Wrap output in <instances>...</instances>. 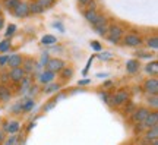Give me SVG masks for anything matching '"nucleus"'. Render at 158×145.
Returning <instances> with one entry per match:
<instances>
[{
  "instance_id": "f257e3e1",
  "label": "nucleus",
  "mask_w": 158,
  "mask_h": 145,
  "mask_svg": "<svg viewBox=\"0 0 158 145\" xmlns=\"http://www.w3.org/2000/svg\"><path fill=\"white\" fill-rule=\"evenodd\" d=\"M124 34H126V28H124L123 25L118 22H113V23H110V27H108V32L106 35V38L111 44H118L122 41Z\"/></svg>"
},
{
  "instance_id": "f03ea898",
  "label": "nucleus",
  "mask_w": 158,
  "mask_h": 145,
  "mask_svg": "<svg viewBox=\"0 0 158 145\" xmlns=\"http://www.w3.org/2000/svg\"><path fill=\"white\" fill-rule=\"evenodd\" d=\"M120 43H122L124 47H129V49H136V47H139V45L143 44V37H142L139 32L130 31V32L124 34Z\"/></svg>"
},
{
  "instance_id": "7ed1b4c3",
  "label": "nucleus",
  "mask_w": 158,
  "mask_h": 145,
  "mask_svg": "<svg viewBox=\"0 0 158 145\" xmlns=\"http://www.w3.org/2000/svg\"><path fill=\"white\" fill-rule=\"evenodd\" d=\"M127 101H130L129 89L122 88V89H117L116 92L111 94V106H114V107H122V106H124Z\"/></svg>"
},
{
  "instance_id": "20e7f679",
  "label": "nucleus",
  "mask_w": 158,
  "mask_h": 145,
  "mask_svg": "<svg viewBox=\"0 0 158 145\" xmlns=\"http://www.w3.org/2000/svg\"><path fill=\"white\" fill-rule=\"evenodd\" d=\"M151 112L149 109H148L147 106H139L136 107L135 110H133V113L130 114V122L133 123V125H138V123H142L145 119H147L148 113Z\"/></svg>"
},
{
  "instance_id": "39448f33",
  "label": "nucleus",
  "mask_w": 158,
  "mask_h": 145,
  "mask_svg": "<svg viewBox=\"0 0 158 145\" xmlns=\"http://www.w3.org/2000/svg\"><path fill=\"white\" fill-rule=\"evenodd\" d=\"M142 89H143V92H147V95H158V79L149 76L143 81Z\"/></svg>"
},
{
  "instance_id": "423d86ee",
  "label": "nucleus",
  "mask_w": 158,
  "mask_h": 145,
  "mask_svg": "<svg viewBox=\"0 0 158 145\" xmlns=\"http://www.w3.org/2000/svg\"><path fill=\"white\" fill-rule=\"evenodd\" d=\"M66 66V63H64V60L63 59H59V57H51V59H48V62H47V65H45V69L47 70H50V72L53 73H59L60 70H62L63 67Z\"/></svg>"
},
{
  "instance_id": "0eeeda50",
  "label": "nucleus",
  "mask_w": 158,
  "mask_h": 145,
  "mask_svg": "<svg viewBox=\"0 0 158 145\" xmlns=\"http://www.w3.org/2000/svg\"><path fill=\"white\" fill-rule=\"evenodd\" d=\"M12 13H13V15H15V18H18V19L28 18L29 16V5H28V2L21 0V2L18 3V6L15 7V11L12 12Z\"/></svg>"
},
{
  "instance_id": "6e6552de",
  "label": "nucleus",
  "mask_w": 158,
  "mask_h": 145,
  "mask_svg": "<svg viewBox=\"0 0 158 145\" xmlns=\"http://www.w3.org/2000/svg\"><path fill=\"white\" fill-rule=\"evenodd\" d=\"M84 18L88 21V22L94 27V25H97V23L100 22L101 19H104V13H100L98 11H89V9H85L84 11Z\"/></svg>"
},
{
  "instance_id": "1a4fd4ad",
  "label": "nucleus",
  "mask_w": 158,
  "mask_h": 145,
  "mask_svg": "<svg viewBox=\"0 0 158 145\" xmlns=\"http://www.w3.org/2000/svg\"><path fill=\"white\" fill-rule=\"evenodd\" d=\"M9 82L12 84H19L23 78H25V72L22 70V67H16V69H9Z\"/></svg>"
},
{
  "instance_id": "9d476101",
  "label": "nucleus",
  "mask_w": 158,
  "mask_h": 145,
  "mask_svg": "<svg viewBox=\"0 0 158 145\" xmlns=\"http://www.w3.org/2000/svg\"><path fill=\"white\" fill-rule=\"evenodd\" d=\"M108 27H110V21H108L107 18H104V19H101L97 25H94V29H95V32L98 34V35L106 37L108 32Z\"/></svg>"
},
{
  "instance_id": "9b49d317",
  "label": "nucleus",
  "mask_w": 158,
  "mask_h": 145,
  "mask_svg": "<svg viewBox=\"0 0 158 145\" xmlns=\"http://www.w3.org/2000/svg\"><path fill=\"white\" fill-rule=\"evenodd\" d=\"M19 129H21V123L18 122V120H7L3 125V130L10 135H16L19 132Z\"/></svg>"
},
{
  "instance_id": "f8f14e48",
  "label": "nucleus",
  "mask_w": 158,
  "mask_h": 145,
  "mask_svg": "<svg viewBox=\"0 0 158 145\" xmlns=\"http://www.w3.org/2000/svg\"><path fill=\"white\" fill-rule=\"evenodd\" d=\"M142 123L145 125V128L147 129L154 128V126H158V112L157 110H151V112L148 113L147 119H145Z\"/></svg>"
},
{
  "instance_id": "ddd939ff",
  "label": "nucleus",
  "mask_w": 158,
  "mask_h": 145,
  "mask_svg": "<svg viewBox=\"0 0 158 145\" xmlns=\"http://www.w3.org/2000/svg\"><path fill=\"white\" fill-rule=\"evenodd\" d=\"M54 79H56V73L50 72V70H47V69H44V70L38 75V82L41 85L50 84V82H53Z\"/></svg>"
},
{
  "instance_id": "4468645a",
  "label": "nucleus",
  "mask_w": 158,
  "mask_h": 145,
  "mask_svg": "<svg viewBox=\"0 0 158 145\" xmlns=\"http://www.w3.org/2000/svg\"><path fill=\"white\" fill-rule=\"evenodd\" d=\"M22 62H23V56L16 53V54L9 56V59H7V65H6V66L9 67V69H16V67L22 66Z\"/></svg>"
},
{
  "instance_id": "2eb2a0df",
  "label": "nucleus",
  "mask_w": 158,
  "mask_h": 145,
  "mask_svg": "<svg viewBox=\"0 0 158 145\" xmlns=\"http://www.w3.org/2000/svg\"><path fill=\"white\" fill-rule=\"evenodd\" d=\"M141 69V62L138 59H130V60L126 62V72L130 73V75H135V73L139 72Z\"/></svg>"
},
{
  "instance_id": "dca6fc26",
  "label": "nucleus",
  "mask_w": 158,
  "mask_h": 145,
  "mask_svg": "<svg viewBox=\"0 0 158 145\" xmlns=\"http://www.w3.org/2000/svg\"><path fill=\"white\" fill-rule=\"evenodd\" d=\"M22 70L27 73H32L35 70V60L34 57H23V62H22Z\"/></svg>"
},
{
  "instance_id": "f3484780",
  "label": "nucleus",
  "mask_w": 158,
  "mask_h": 145,
  "mask_svg": "<svg viewBox=\"0 0 158 145\" xmlns=\"http://www.w3.org/2000/svg\"><path fill=\"white\" fill-rule=\"evenodd\" d=\"M12 98V91L7 85L0 84V101L2 103H9Z\"/></svg>"
},
{
  "instance_id": "a211bd4d",
  "label": "nucleus",
  "mask_w": 158,
  "mask_h": 145,
  "mask_svg": "<svg viewBox=\"0 0 158 145\" xmlns=\"http://www.w3.org/2000/svg\"><path fill=\"white\" fill-rule=\"evenodd\" d=\"M142 138L147 141V142H151V141H154V139H158V126H154V128L147 129V130L143 132V136H142Z\"/></svg>"
},
{
  "instance_id": "6ab92c4d",
  "label": "nucleus",
  "mask_w": 158,
  "mask_h": 145,
  "mask_svg": "<svg viewBox=\"0 0 158 145\" xmlns=\"http://www.w3.org/2000/svg\"><path fill=\"white\" fill-rule=\"evenodd\" d=\"M60 88H62V84H60V82H56V81H53V82H50V84L44 85L43 92H44V94H54V92H57V91H60Z\"/></svg>"
},
{
  "instance_id": "aec40b11",
  "label": "nucleus",
  "mask_w": 158,
  "mask_h": 145,
  "mask_svg": "<svg viewBox=\"0 0 158 145\" xmlns=\"http://www.w3.org/2000/svg\"><path fill=\"white\" fill-rule=\"evenodd\" d=\"M59 76H60V79H62L63 82H66V81H69V79L73 76V67H70V66H64L59 72Z\"/></svg>"
},
{
  "instance_id": "412c9836",
  "label": "nucleus",
  "mask_w": 158,
  "mask_h": 145,
  "mask_svg": "<svg viewBox=\"0 0 158 145\" xmlns=\"http://www.w3.org/2000/svg\"><path fill=\"white\" fill-rule=\"evenodd\" d=\"M145 72H147L148 75L154 76V78H157V75H158V62L157 60L149 62L147 66H145Z\"/></svg>"
},
{
  "instance_id": "4be33fe9",
  "label": "nucleus",
  "mask_w": 158,
  "mask_h": 145,
  "mask_svg": "<svg viewBox=\"0 0 158 145\" xmlns=\"http://www.w3.org/2000/svg\"><path fill=\"white\" fill-rule=\"evenodd\" d=\"M143 43H145L148 49H151V50H157L158 49V38H157V35H155V34L147 37V38L143 40Z\"/></svg>"
},
{
  "instance_id": "5701e85b",
  "label": "nucleus",
  "mask_w": 158,
  "mask_h": 145,
  "mask_svg": "<svg viewBox=\"0 0 158 145\" xmlns=\"http://www.w3.org/2000/svg\"><path fill=\"white\" fill-rule=\"evenodd\" d=\"M19 2H21V0H2L0 5H2V7H5L7 12H13Z\"/></svg>"
},
{
  "instance_id": "b1692460",
  "label": "nucleus",
  "mask_w": 158,
  "mask_h": 145,
  "mask_svg": "<svg viewBox=\"0 0 158 145\" xmlns=\"http://www.w3.org/2000/svg\"><path fill=\"white\" fill-rule=\"evenodd\" d=\"M147 106L151 110H157L158 109V95H147Z\"/></svg>"
},
{
  "instance_id": "393cba45",
  "label": "nucleus",
  "mask_w": 158,
  "mask_h": 145,
  "mask_svg": "<svg viewBox=\"0 0 158 145\" xmlns=\"http://www.w3.org/2000/svg\"><path fill=\"white\" fill-rule=\"evenodd\" d=\"M34 106H35V101L32 100V98H27V100L21 101V109H22V113H28Z\"/></svg>"
},
{
  "instance_id": "a878e982",
  "label": "nucleus",
  "mask_w": 158,
  "mask_h": 145,
  "mask_svg": "<svg viewBox=\"0 0 158 145\" xmlns=\"http://www.w3.org/2000/svg\"><path fill=\"white\" fill-rule=\"evenodd\" d=\"M29 5V15H40V13H43V9H41V6L37 3V2H28Z\"/></svg>"
},
{
  "instance_id": "bb28decb",
  "label": "nucleus",
  "mask_w": 158,
  "mask_h": 145,
  "mask_svg": "<svg viewBox=\"0 0 158 145\" xmlns=\"http://www.w3.org/2000/svg\"><path fill=\"white\" fill-rule=\"evenodd\" d=\"M12 47V41L9 38H5L3 41H0V54H5L10 50Z\"/></svg>"
},
{
  "instance_id": "cd10ccee",
  "label": "nucleus",
  "mask_w": 158,
  "mask_h": 145,
  "mask_svg": "<svg viewBox=\"0 0 158 145\" xmlns=\"http://www.w3.org/2000/svg\"><path fill=\"white\" fill-rule=\"evenodd\" d=\"M41 43L44 45H51V44H54V43H57V38L54 35H51V34H47V35H44L41 38Z\"/></svg>"
},
{
  "instance_id": "c85d7f7f",
  "label": "nucleus",
  "mask_w": 158,
  "mask_h": 145,
  "mask_svg": "<svg viewBox=\"0 0 158 145\" xmlns=\"http://www.w3.org/2000/svg\"><path fill=\"white\" fill-rule=\"evenodd\" d=\"M19 84H21V88H19L21 89V92H27V91L29 89V85H31V78L25 75V78H23Z\"/></svg>"
},
{
  "instance_id": "c756f323",
  "label": "nucleus",
  "mask_w": 158,
  "mask_h": 145,
  "mask_svg": "<svg viewBox=\"0 0 158 145\" xmlns=\"http://www.w3.org/2000/svg\"><path fill=\"white\" fill-rule=\"evenodd\" d=\"M100 98H101L106 104L111 106V92H108V91H101V92H100Z\"/></svg>"
},
{
  "instance_id": "7c9ffc66",
  "label": "nucleus",
  "mask_w": 158,
  "mask_h": 145,
  "mask_svg": "<svg viewBox=\"0 0 158 145\" xmlns=\"http://www.w3.org/2000/svg\"><path fill=\"white\" fill-rule=\"evenodd\" d=\"M40 6H41V9L43 11H47V9H50L51 6L54 5V2L53 0H35Z\"/></svg>"
},
{
  "instance_id": "2f4dec72",
  "label": "nucleus",
  "mask_w": 158,
  "mask_h": 145,
  "mask_svg": "<svg viewBox=\"0 0 158 145\" xmlns=\"http://www.w3.org/2000/svg\"><path fill=\"white\" fill-rule=\"evenodd\" d=\"M136 109V104L135 103H133V101H127V103H126V104H124V110H123V113L124 114H132V113H133V110H135Z\"/></svg>"
},
{
  "instance_id": "473e14b6",
  "label": "nucleus",
  "mask_w": 158,
  "mask_h": 145,
  "mask_svg": "<svg viewBox=\"0 0 158 145\" xmlns=\"http://www.w3.org/2000/svg\"><path fill=\"white\" fill-rule=\"evenodd\" d=\"M15 32H16V25H13V23H12V25H9V27H7V31H6V38L12 37Z\"/></svg>"
},
{
  "instance_id": "72a5a7b5",
  "label": "nucleus",
  "mask_w": 158,
  "mask_h": 145,
  "mask_svg": "<svg viewBox=\"0 0 158 145\" xmlns=\"http://www.w3.org/2000/svg\"><path fill=\"white\" fill-rule=\"evenodd\" d=\"M12 113H13V114H22L21 103H18V104H15V106H12Z\"/></svg>"
},
{
  "instance_id": "f704fd0d",
  "label": "nucleus",
  "mask_w": 158,
  "mask_h": 145,
  "mask_svg": "<svg viewBox=\"0 0 158 145\" xmlns=\"http://www.w3.org/2000/svg\"><path fill=\"white\" fill-rule=\"evenodd\" d=\"M6 82H9V75L7 72H2L0 73V84L6 85Z\"/></svg>"
},
{
  "instance_id": "c9c22d12",
  "label": "nucleus",
  "mask_w": 158,
  "mask_h": 145,
  "mask_svg": "<svg viewBox=\"0 0 158 145\" xmlns=\"http://www.w3.org/2000/svg\"><path fill=\"white\" fill-rule=\"evenodd\" d=\"M7 59L9 56H6V54H0V67H5L7 65Z\"/></svg>"
},
{
  "instance_id": "e433bc0d",
  "label": "nucleus",
  "mask_w": 158,
  "mask_h": 145,
  "mask_svg": "<svg viewBox=\"0 0 158 145\" xmlns=\"http://www.w3.org/2000/svg\"><path fill=\"white\" fill-rule=\"evenodd\" d=\"M16 141H18V136H16V135H12L10 138L6 141L5 145H15V142H16Z\"/></svg>"
},
{
  "instance_id": "4c0bfd02",
  "label": "nucleus",
  "mask_w": 158,
  "mask_h": 145,
  "mask_svg": "<svg viewBox=\"0 0 158 145\" xmlns=\"http://www.w3.org/2000/svg\"><path fill=\"white\" fill-rule=\"evenodd\" d=\"M91 47H92L94 50H97V51L101 50V44H100L98 41H92V43H91Z\"/></svg>"
},
{
  "instance_id": "58836bf2",
  "label": "nucleus",
  "mask_w": 158,
  "mask_h": 145,
  "mask_svg": "<svg viewBox=\"0 0 158 145\" xmlns=\"http://www.w3.org/2000/svg\"><path fill=\"white\" fill-rule=\"evenodd\" d=\"M136 54H138V56L141 57H147V59H151V57H152V54H148V53H145V51H141V53H136Z\"/></svg>"
},
{
  "instance_id": "ea45409f",
  "label": "nucleus",
  "mask_w": 158,
  "mask_h": 145,
  "mask_svg": "<svg viewBox=\"0 0 158 145\" xmlns=\"http://www.w3.org/2000/svg\"><path fill=\"white\" fill-rule=\"evenodd\" d=\"M3 27H5V16L0 15V31L3 29Z\"/></svg>"
},
{
  "instance_id": "a19ab883",
  "label": "nucleus",
  "mask_w": 158,
  "mask_h": 145,
  "mask_svg": "<svg viewBox=\"0 0 158 145\" xmlns=\"http://www.w3.org/2000/svg\"><path fill=\"white\" fill-rule=\"evenodd\" d=\"M89 2H91V0H78V3L81 6H86L88 3H89Z\"/></svg>"
},
{
  "instance_id": "79ce46f5",
  "label": "nucleus",
  "mask_w": 158,
  "mask_h": 145,
  "mask_svg": "<svg viewBox=\"0 0 158 145\" xmlns=\"http://www.w3.org/2000/svg\"><path fill=\"white\" fill-rule=\"evenodd\" d=\"M91 82V79H82V81H79V85H88Z\"/></svg>"
},
{
  "instance_id": "37998d69",
  "label": "nucleus",
  "mask_w": 158,
  "mask_h": 145,
  "mask_svg": "<svg viewBox=\"0 0 158 145\" xmlns=\"http://www.w3.org/2000/svg\"><path fill=\"white\" fill-rule=\"evenodd\" d=\"M5 142V134H3V130H0V145Z\"/></svg>"
},
{
  "instance_id": "c03bdc74",
  "label": "nucleus",
  "mask_w": 158,
  "mask_h": 145,
  "mask_svg": "<svg viewBox=\"0 0 158 145\" xmlns=\"http://www.w3.org/2000/svg\"><path fill=\"white\" fill-rule=\"evenodd\" d=\"M149 145H158V139H154L149 142Z\"/></svg>"
},
{
  "instance_id": "a18cd8bd",
  "label": "nucleus",
  "mask_w": 158,
  "mask_h": 145,
  "mask_svg": "<svg viewBox=\"0 0 158 145\" xmlns=\"http://www.w3.org/2000/svg\"><path fill=\"white\" fill-rule=\"evenodd\" d=\"M0 15H3V7H2V5H0Z\"/></svg>"
},
{
  "instance_id": "49530a36",
  "label": "nucleus",
  "mask_w": 158,
  "mask_h": 145,
  "mask_svg": "<svg viewBox=\"0 0 158 145\" xmlns=\"http://www.w3.org/2000/svg\"><path fill=\"white\" fill-rule=\"evenodd\" d=\"M53 2H56V0H53Z\"/></svg>"
}]
</instances>
